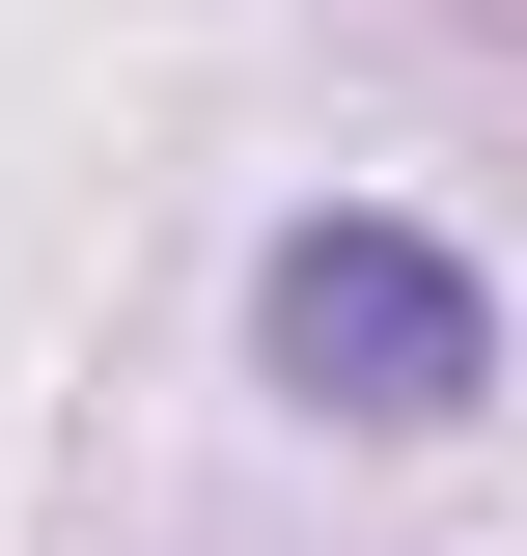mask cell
I'll return each mask as SVG.
<instances>
[{
  "instance_id": "cell-1",
  "label": "cell",
  "mask_w": 527,
  "mask_h": 556,
  "mask_svg": "<svg viewBox=\"0 0 527 556\" xmlns=\"http://www.w3.org/2000/svg\"><path fill=\"white\" fill-rule=\"evenodd\" d=\"M250 390L333 417V445H445V417H500V278L389 195H306L250 251Z\"/></svg>"
}]
</instances>
